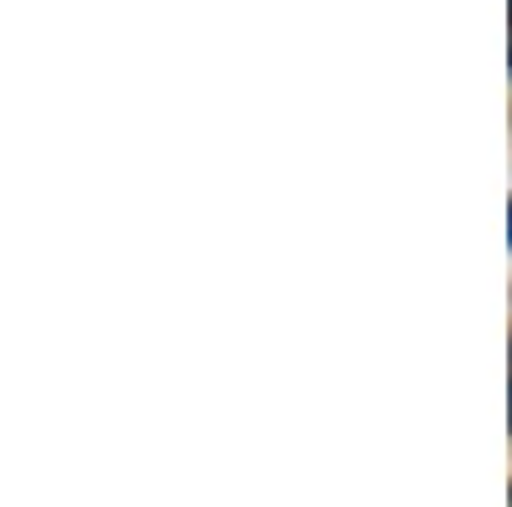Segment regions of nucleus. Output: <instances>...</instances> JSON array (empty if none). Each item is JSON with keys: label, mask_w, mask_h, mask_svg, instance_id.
Here are the masks:
<instances>
[{"label": "nucleus", "mask_w": 512, "mask_h": 507, "mask_svg": "<svg viewBox=\"0 0 512 507\" xmlns=\"http://www.w3.org/2000/svg\"><path fill=\"white\" fill-rule=\"evenodd\" d=\"M507 221H512V205H507ZM507 241H512V236H507Z\"/></svg>", "instance_id": "nucleus-1"}]
</instances>
